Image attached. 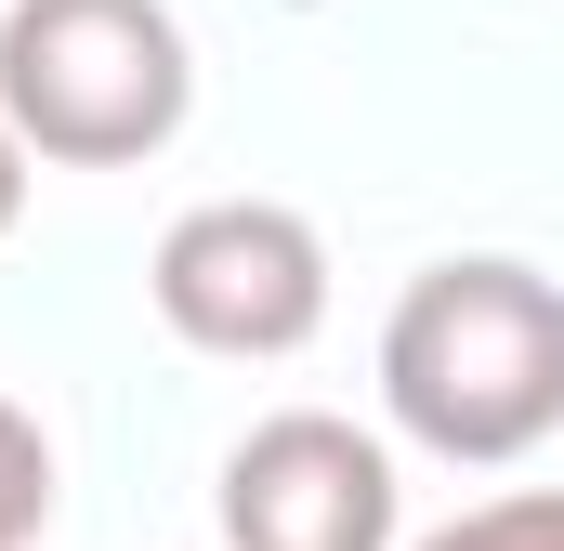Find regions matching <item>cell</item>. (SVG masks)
<instances>
[{"label": "cell", "mask_w": 564, "mask_h": 551, "mask_svg": "<svg viewBox=\"0 0 564 551\" xmlns=\"http://www.w3.org/2000/svg\"><path fill=\"white\" fill-rule=\"evenodd\" d=\"M144 289H158L171 342L263 368V355H302L328 328V237L302 210H276V197H210V210H184L158 237Z\"/></svg>", "instance_id": "obj_3"}, {"label": "cell", "mask_w": 564, "mask_h": 551, "mask_svg": "<svg viewBox=\"0 0 564 551\" xmlns=\"http://www.w3.org/2000/svg\"><path fill=\"white\" fill-rule=\"evenodd\" d=\"M224 551H394V460L328 408H276L224 460Z\"/></svg>", "instance_id": "obj_4"}, {"label": "cell", "mask_w": 564, "mask_h": 551, "mask_svg": "<svg viewBox=\"0 0 564 551\" xmlns=\"http://www.w3.org/2000/svg\"><path fill=\"white\" fill-rule=\"evenodd\" d=\"M184 106H197V53L171 0H13L0 13V119L26 132V158L132 171L184 132Z\"/></svg>", "instance_id": "obj_2"}, {"label": "cell", "mask_w": 564, "mask_h": 551, "mask_svg": "<svg viewBox=\"0 0 564 551\" xmlns=\"http://www.w3.org/2000/svg\"><path fill=\"white\" fill-rule=\"evenodd\" d=\"M13 224H26V132L0 119V237H13Z\"/></svg>", "instance_id": "obj_7"}, {"label": "cell", "mask_w": 564, "mask_h": 551, "mask_svg": "<svg viewBox=\"0 0 564 551\" xmlns=\"http://www.w3.org/2000/svg\"><path fill=\"white\" fill-rule=\"evenodd\" d=\"M381 408L408 446L499 473L539 433H564V289L512 250L408 276L394 328H381Z\"/></svg>", "instance_id": "obj_1"}, {"label": "cell", "mask_w": 564, "mask_h": 551, "mask_svg": "<svg viewBox=\"0 0 564 551\" xmlns=\"http://www.w3.org/2000/svg\"><path fill=\"white\" fill-rule=\"evenodd\" d=\"M40 526H53V433L0 395V551H26Z\"/></svg>", "instance_id": "obj_5"}, {"label": "cell", "mask_w": 564, "mask_h": 551, "mask_svg": "<svg viewBox=\"0 0 564 551\" xmlns=\"http://www.w3.org/2000/svg\"><path fill=\"white\" fill-rule=\"evenodd\" d=\"M421 551H564V486H525V499H486V512L433 526Z\"/></svg>", "instance_id": "obj_6"}]
</instances>
